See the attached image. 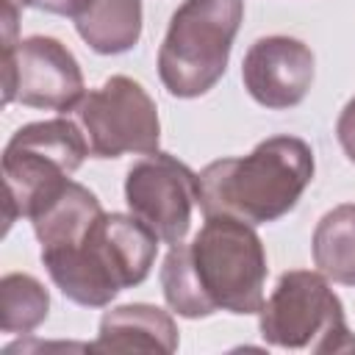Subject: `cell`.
<instances>
[{"label": "cell", "instance_id": "obj_12", "mask_svg": "<svg viewBox=\"0 0 355 355\" xmlns=\"http://www.w3.org/2000/svg\"><path fill=\"white\" fill-rule=\"evenodd\" d=\"M100 214H103V205L97 194L69 180L55 197H50L31 216V222L42 250H61V247L78 244Z\"/></svg>", "mask_w": 355, "mask_h": 355}, {"label": "cell", "instance_id": "obj_8", "mask_svg": "<svg viewBox=\"0 0 355 355\" xmlns=\"http://www.w3.org/2000/svg\"><path fill=\"white\" fill-rule=\"evenodd\" d=\"M14 100L42 111H75L83 72L72 50L53 36H28L3 50V103Z\"/></svg>", "mask_w": 355, "mask_h": 355}, {"label": "cell", "instance_id": "obj_4", "mask_svg": "<svg viewBox=\"0 0 355 355\" xmlns=\"http://www.w3.org/2000/svg\"><path fill=\"white\" fill-rule=\"evenodd\" d=\"M241 17V0H183L175 8L158 47V78L172 97L191 100L222 80Z\"/></svg>", "mask_w": 355, "mask_h": 355}, {"label": "cell", "instance_id": "obj_16", "mask_svg": "<svg viewBox=\"0 0 355 355\" xmlns=\"http://www.w3.org/2000/svg\"><path fill=\"white\" fill-rule=\"evenodd\" d=\"M336 136H338V144H341V150L347 153V158L355 164V97H352V100L344 105V111L338 114Z\"/></svg>", "mask_w": 355, "mask_h": 355}, {"label": "cell", "instance_id": "obj_6", "mask_svg": "<svg viewBox=\"0 0 355 355\" xmlns=\"http://www.w3.org/2000/svg\"><path fill=\"white\" fill-rule=\"evenodd\" d=\"M258 330L266 344L280 349H355L341 300L327 277L311 269H291L277 277V286L258 311Z\"/></svg>", "mask_w": 355, "mask_h": 355}, {"label": "cell", "instance_id": "obj_10", "mask_svg": "<svg viewBox=\"0 0 355 355\" xmlns=\"http://www.w3.org/2000/svg\"><path fill=\"white\" fill-rule=\"evenodd\" d=\"M313 53L291 36H263L250 44L241 61V80L250 97L272 111L294 108L313 83Z\"/></svg>", "mask_w": 355, "mask_h": 355}, {"label": "cell", "instance_id": "obj_11", "mask_svg": "<svg viewBox=\"0 0 355 355\" xmlns=\"http://www.w3.org/2000/svg\"><path fill=\"white\" fill-rule=\"evenodd\" d=\"M97 352H161L169 355L178 349V324L169 311L150 302H128L103 313Z\"/></svg>", "mask_w": 355, "mask_h": 355}, {"label": "cell", "instance_id": "obj_9", "mask_svg": "<svg viewBox=\"0 0 355 355\" xmlns=\"http://www.w3.org/2000/svg\"><path fill=\"white\" fill-rule=\"evenodd\" d=\"M125 202L158 241L172 247L191 227L194 205H200V180L183 161L155 150L128 169Z\"/></svg>", "mask_w": 355, "mask_h": 355}, {"label": "cell", "instance_id": "obj_13", "mask_svg": "<svg viewBox=\"0 0 355 355\" xmlns=\"http://www.w3.org/2000/svg\"><path fill=\"white\" fill-rule=\"evenodd\" d=\"M75 31L100 55L128 53L141 39V0H92Z\"/></svg>", "mask_w": 355, "mask_h": 355}, {"label": "cell", "instance_id": "obj_14", "mask_svg": "<svg viewBox=\"0 0 355 355\" xmlns=\"http://www.w3.org/2000/svg\"><path fill=\"white\" fill-rule=\"evenodd\" d=\"M311 252L327 280L355 286V202L336 205L316 222Z\"/></svg>", "mask_w": 355, "mask_h": 355}, {"label": "cell", "instance_id": "obj_1", "mask_svg": "<svg viewBox=\"0 0 355 355\" xmlns=\"http://www.w3.org/2000/svg\"><path fill=\"white\" fill-rule=\"evenodd\" d=\"M266 250L255 225L233 216H205L189 244H172L161 263L166 305L186 319L216 311L258 313L266 286Z\"/></svg>", "mask_w": 355, "mask_h": 355}, {"label": "cell", "instance_id": "obj_5", "mask_svg": "<svg viewBox=\"0 0 355 355\" xmlns=\"http://www.w3.org/2000/svg\"><path fill=\"white\" fill-rule=\"evenodd\" d=\"M86 133L64 116L22 125L3 150L6 178V227L17 216L31 219L50 197H55L69 175L89 155Z\"/></svg>", "mask_w": 355, "mask_h": 355}, {"label": "cell", "instance_id": "obj_17", "mask_svg": "<svg viewBox=\"0 0 355 355\" xmlns=\"http://www.w3.org/2000/svg\"><path fill=\"white\" fill-rule=\"evenodd\" d=\"M22 6H31V8L47 11V14H58V17H72V19H78V17L92 6V0H22Z\"/></svg>", "mask_w": 355, "mask_h": 355}, {"label": "cell", "instance_id": "obj_2", "mask_svg": "<svg viewBox=\"0 0 355 355\" xmlns=\"http://www.w3.org/2000/svg\"><path fill=\"white\" fill-rule=\"evenodd\" d=\"M313 150L300 136H272L239 158L208 164L200 180V211L247 225L283 219L313 180Z\"/></svg>", "mask_w": 355, "mask_h": 355}, {"label": "cell", "instance_id": "obj_7", "mask_svg": "<svg viewBox=\"0 0 355 355\" xmlns=\"http://www.w3.org/2000/svg\"><path fill=\"white\" fill-rule=\"evenodd\" d=\"M75 114L94 158L150 155L158 150V108L147 89L128 75H111L100 89L83 94Z\"/></svg>", "mask_w": 355, "mask_h": 355}, {"label": "cell", "instance_id": "obj_15", "mask_svg": "<svg viewBox=\"0 0 355 355\" xmlns=\"http://www.w3.org/2000/svg\"><path fill=\"white\" fill-rule=\"evenodd\" d=\"M50 311L47 288L25 272L3 275L0 280V327L11 336L33 333Z\"/></svg>", "mask_w": 355, "mask_h": 355}, {"label": "cell", "instance_id": "obj_3", "mask_svg": "<svg viewBox=\"0 0 355 355\" xmlns=\"http://www.w3.org/2000/svg\"><path fill=\"white\" fill-rule=\"evenodd\" d=\"M158 236L133 214H100L72 247L42 250V263L58 291L83 305L105 308L119 291L147 280Z\"/></svg>", "mask_w": 355, "mask_h": 355}]
</instances>
